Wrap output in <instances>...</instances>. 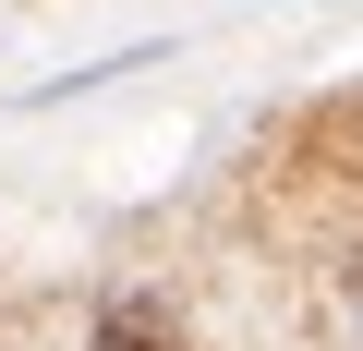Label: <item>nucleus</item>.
Segmentation results:
<instances>
[{
    "label": "nucleus",
    "mask_w": 363,
    "mask_h": 351,
    "mask_svg": "<svg viewBox=\"0 0 363 351\" xmlns=\"http://www.w3.org/2000/svg\"><path fill=\"white\" fill-rule=\"evenodd\" d=\"M351 303H363V255H351Z\"/></svg>",
    "instance_id": "2"
},
{
    "label": "nucleus",
    "mask_w": 363,
    "mask_h": 351,
    "mask_svg": "<svg viewBox=\"0 0 363 351\" xmlns=\"http://www.w3.org/2000/svg\"><path fill=\"white\" fill-rule=\"evenodd\" d=\"M97 351H182V339H169L157 303H109V315H97Z\"/></svg>",
    "instance_id": "1"
}]
</instances>
